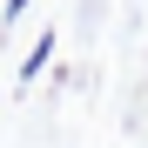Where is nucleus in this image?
I'll list each match as a JSON object with an SVG mask.
<instances>
[{"instance_id": "f257e3e1", "label": "nucleus", "mask_w": 148, "mask_h": 148, "mask_svg": "<svg viewBox=\"0 0 148 148\" xmlns=\"http://www.w3.org/2000/svg\"><path fill=\"white\" fill-rule=\"evenodd\" d=\"M47 61H54V34H40V40L27 47V61H20V88H34L40 74H47Z\"/></svg>"}, {"instance_id": "f03ea898", "label": "nucleus", "mask_w": 148, "mask_h": 148, "mask_svg": "<svg viewBox=\"0 0 148 148\" xmlns=\"http://www.w3.org/2000/svg\"><path fill=\"white\" fill-rule=\"evenodd\" d=\"M27 14V0H0V20H20Z\"/></svg>"}]
</instances>
